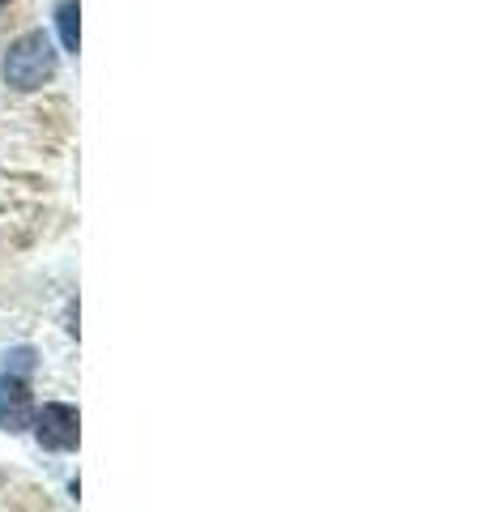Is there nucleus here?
Listing matches in <instances>:
<instances>
[{
	"label": "nucleus",
	"mask_w": 486,
	"mask_h": 512,
	"mask_svg": "<svg viewBox=\"0 0 486 512\" xmlns=\"http://www.w3.org/2000/svg\"><path fill=\"white\" fill-rule=\"evenodd\" d=\"M30 423H35L39 444L52 448V453H69V448H77V410L73 406L47 402Z\"/></svg>",
	"instance_id": "obj_2"
},
{
	"label": "nucleus",
	"mask_w": 486,
	"mask_h": 512,
	"mask_svg": "<svg viewBox=\"0 0 486 512\" xmlns=\"http://www.w3.org/2000/svg\"><path fill=\"white\" fill-rule=\"evenodd\" d=\"M56 73V52L47 43L43 30H30L18 43H9L5 52V82L13 90H39L43 82H52Z\"/></svg>",
	"instance_id": "obj_1"
},
{
	"label": "nucleus",
	"mask_w": 486,
	"mask_h": 512,
	"mask_svg": "<svg viewBox=\"0 0 486 512\" xmlns=\"http://www.w3.org/2000/svg\"><path fill=\"white\" fill-rule=\"evenodd\" d=\"M0 5H5V0H0Z\"/></svg>",
	"instance_id": "obj_5"
},
{
	"label": "nucleus",
	"mask_w": 486,
	"mask_h": 512,
	"mask_svg": "<svg viewBox=\"0 0 486 512\" xmlns=\"http://www.w3.org/2000/svg\"><path fill=\"white\" fill-rule=\"evenodd\" d=\"M35 419V402H30L26 376H0V427L5 431H26Z\"/></svg>",
	"instance_id": "obj_3"
},
{
	"label": "nucleus",
	"mask_w": 486,
	"mask_h": 512,
	"mask_svg": "<svg viewBox=\"0 0 486 512\" xmlns=\"http://www.w3.org/2000/svg\"><path fill=\"white\" fill-rule=\"evenodd\" d=\"M81 5L77 0H64V5L56 9V26H60V43H64V52H77V43H81Z\"/></svg>",
	"instance_id": "obj_4"
}]
</instances>
